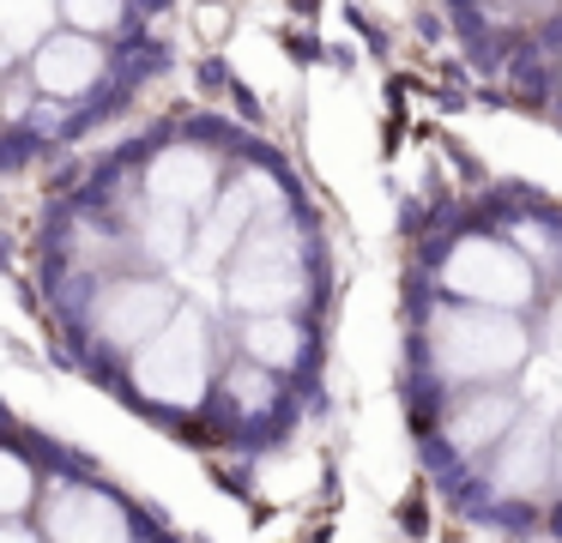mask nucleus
<instances>
[{
    "label": "nucleus",
    "instance_id": "nucleus-1",
    "mask_svg": "<svg viewBox=\"0 0 562 543\" xmlns=\"http://www.w3.org/2000/svg\"><path fill=\"white\" fill-rule=\"evenodd\" d=\"M248 151H255V133H243L231 115L188 109V115H164L146 133L122 139L79 188L98 193L122 217L146 265L182 272L200 224Z\"/></svg>",
    "mask_w": 562,
    "mask_h": 543
},
{
    "label": "nucleus",
    "instance_id": "nucleus-2",
    "mask_svg": "<svg viewBox=\"0 0 562 543\" xmlns=\"http://www.w3.org/2000/svg\"><path fill=\"white\" fill-rule=\"evenodd\" d=\"M170 72V43H103L86 31H55L37 43L25 67H7L0 79V139L7 163L31 169L37 157L74 151L110 121H122L151 84Z\"/></svg>",
    "mask_w": 562,
    "mask_h": 543
},
{
    "label": "nucleus",
    "instance_id": "nucleus-3",
    "mask_svg": "<svg viewBox=\"0 0 562 543\" xmlns=\"http://www.w3.org/2000/svg\"><path fill=\"white\" fill-rule=\"evenodd\" d=\"M417 381L436 386V398H460L477 386H514L532 362V320L508 308H477V302L424 296L412 332Z\"/></svg>",
    "mask_w": 562,
    "mask_h": 543
},
{
    "label": "nucleus",
    "instance_id": "nucleus-4",
    "mask_svg": "<svg viewBox=\"0 0 562 543\" xmlns=\"http://www.w3.org/2000/svg\"><path fill=\"white\" fill-rule=\"evenodd\" d=\"M417 272H424V296L448 302H477V308H508L532 314L544 308L550 278L502 236V224L477 205V212L441 217L424 241H417Z\"/></svg>",
    "mask_w": 562,
    "mask_h": 543
},
{
    "label": "nucleus",
    "instance_id": "nucleus-5",
    "mask_svg": "<svg viewBox=\"0 0 562 543\" xmlns=\"http://www.w3.org/2000/svg\"><path fill=\"white\" fill-rule=\"evenodd\" d=\"M321 278H327L321 229H315L308 200H296L255 217V229L224 265L218 290H224L231 320L236 314H303L321 296Z\"/></svg>",
    "mask_w": 562,
    "mask_h": 543
},
{
    "label": "nucleus",
    "instance_id": "nucleus-6",
    "mask_svg": "<svg viewBox=\"0 0 562 543\" xmlns=\"http://www.w3.org/2000/svg\"><path fill=\"white\" fill-rule=\"evenodd\" d=\"M122 381H127V393L146 410H158V417H200V410L218 398V381H224L212 314L194 308V302H182L176 320L122 362Z\"/></svg>",
    "mask_w": 562,
    "mask_h": 543
},
{
    "label": "nucleus",
    "instance_id": "nucleus-7",
    "mask_svg": "<svg viewBox=\"0 0 562 543\" xmlns=\"http://www.w3.org/2000/svg\"><path fill=\"white\" fill-rule=\"evenodd\" d=\"M182 302L188 296L176 284V272H158V265L91 272V278H74V332H79V344L127 362L146 338H158L176 320Z\"/></svg>",
    "mask_w": 562,
    "mask_h": 543
},
{
    "label": "nucleus",
    "instance_id": "nucleus-8",
    "mask_svg": "<svg viewBox=\"0 0 562 543\" xmlns=\"http://www.w3.org/2000/svg\"><path fill=\"white\" fill-rule=\"evenodd\" d=\"M460 55L484 72L490 84L508 91L526 72V60L550 43V31L562 24V0H441Z\"/></svg>",
    "mask_w": 562,
    "mask_h": 543
},
{
    "label": "nucleus",
    "instance_id": "nucleus-9",
    "mask_svg": "<svg viewBox=\"0 0 562 543\" xmlns=\"http://www.w3.org/2000/svg\"><path fill=\"white\" fill-rule=\"evenodd\" d=\"M472 483H477V501H484L490 513L526 519V513H538V507H550L557 501V483H562L557 422H544V417L526 410V417L514 422L508 441L472 471Z\"/></svg>",
    "mask_w": 562,
    "mask_h": 543
},
{
    "label": "nucleus",
    "instance_id": "nucleus-10",
    "mask_svg": "<svg viewBox=\"0 0 562 543\" xmlns=\"http://www.w3.org/2000/svg\"><path fill=\"white\" fill-rule=\"evenodd\" d=\"M526 417V398L520 386H477V393H460V398H441L436 410V459L448 471H465L472 477L490 453L514 434V422Z\"/></svg>",
    "mask_w": 562,
    "mask_h": 543
},
{
    "label": "nucleus",
    "instance_id": "nucleus-11",
    "mask_svg": "<svg viewBox=\"0 0 562 543\" xmlns=\"http://www.w3.org/2000/svg\"><path fill=\"white\" fill-rule=\"evenodd\" d=\"M43 538L49 543H146L139 538V519L110 483H55L43 495Z\"/></svg>",
    "mask_w": 562,
    "mask_h": 543
},
{
    "label": "nucleus",
    "instance_id": "nucleus-12",
    "mask_svg": "<svg viewBox=\"0 0 562 543\" xmlns=\"http://www.w3.org/2000/svg\"><path fill=\"white\" fill-rule=\"evenodd\" d=\"M484 212L496 217L502 236H508L514 248H520L526 260L557 284V278H562V205L544 200L538 188H508L502 200H490Z\"/></svg>",
    "mask_w": 562,
    "mask_h": 543
},
{
    "label": "nucleus",
    "instance_id": "nucleus-13",
    "mask_svg": "<svg viewBox=\"0 0 562 543\" xmlns=\"http://www.w3.org/2000/svg\"><path fill=\"white\" fill-rule=\"evenodd\" d=\"M236 350H243L248 362H260V369L296 381V374L315 369L321 338L308 332L303 314H236Z\"/></svg>",
    "mask_w": 562,
    "mask_h": 543
},
{
    "label": "nucleus",
    "instance_id": "nucleus-14",
    "mask_svg": "<svg viewBox=\"0 0 562 543\" xmlns=\"http://www.w3.org/2000/svg\"><path fill=\"white\" fill-rule=\"evenodd\" d=\"M212 405H218L236 429H272V422L284 417V405H291V381L260 369V362H248L243 350H236V357L224 362V381H218V398H212Z\"/></svg>",
    "mask_w": 562,
    "mask_h": 543
},
{
    "label": "nucleus",
    "instance_id": "nucleus-15",
    "mask_svg": "<svg viewBox=\"0 0 562 543\" xmlns=\"http://www.w3.org/2000/svg\"><path fill=\"white\" fill-rule=\"evenodd\" d=\"M164 12H170V0H61L67 31L103 36V43H146V36H158Z\"/></svg>",
    "mask_w": 562,
    "mask_h": 543
},
{
    "label": "nucleus",
    "instance_id": "nucleus-16",
    "mask_svg": "<svg viewBox=\"0 0 562 543\" xmlns=\"http://www.w3.org/2000/svg\"><path fill=\"white\" fill-rule=\"evenodd\" d=\"M508 97L520 109H532L550 133H562V24L550 31V43L526 60V72L508 84Z\"/></svg>",
    "mask_w": 562,
    "mask_h": 543
},
{
    "label": "nucleus",
    "instance_id": "nucleus-17",
    "mask_svg": "<svg viewBox=\"0 0 562 543\" xmlns=\"http://www.w3.org/2000/svg\"><path fill=\"white\" fill-rule=\"evenodd\" d=\"M61 31V0H0V48L7 67H25L43 36Z\"/></svg>",
    "mask_w": 562,
    "mask_h": 543
},
{
    "label": "nucleus",
    "instance_id": "nucleus-18",
    "mask_svg": "<svg viewBox=\"0 0 562 543\" xmlns=\"http://www.w3.org/2000/svg\"><path fill=\"white\" fill-rule=\"evenodd\" d=\"M55 483H61V477L37 471V459L13 441V446H7V459H0V513H7V519H31V507H43V495H49Z\"/></svg>",
    "mask_w": 562,
    "mask_h": 543
},
{
    "label": "nucleus",
    "instance_id": "nucleus-19",
    "mask_svg": "<svg viewBox=\"0 0 562 543\" xmlns=\"http://www.w3.org/2000/svg\"><path fill=\"white\" fill-rule=\"evenodd\" d=\"M520 398H526V410L532 417H544V422H562V350H532V362L520 369Z\"/></svg>",
    "mask_w": 562,
    "mask_h": 543
},
{
    "label": "nucleus",
    "instance_id": "nucleus-20",
    "mask_svg": "<svg viewBox=\"0 0 562 543\" xmlns=\"http://www.w3.org/2000/svg\"><path fill=\"white\" fill-rule=\"evenodd\" d=\"M538 338H544L550 350H562V278L550 284V296H544V320H538Z\"/></svg>",
    "mask_w": 562,
    "mask_h": 543
},
{
    "label": "nucleus",
    "instance_id": "nucleus-21",
    "mask_svg": "<svg viewBox=\"0 0 562 543\" xmlns=\"http://www.w3.org/2000/svg\"><path fill=\"white\" fill-rule=\"evenodd\" d=\"M0 543H49V538H43V531H31L25 519H7V525H0Z\"/></svg>",
    "mask_w": 562,
    "mask_h": 543
},
{
    "label": "nucleus",
    "instance_id": "nucleus-22",
    "mask_svg": "<svg viewBox=\"0 0 562 543\" xmlns=\"http://www.w3.org/2000/svg\"><path fill=\"white\" fill-rule=\"evenodd\" d=\"M557 453H562V422H557Z\"/></svg>",
    "mask_w": 562,
    "mask_h": 543
}]
</instances>
